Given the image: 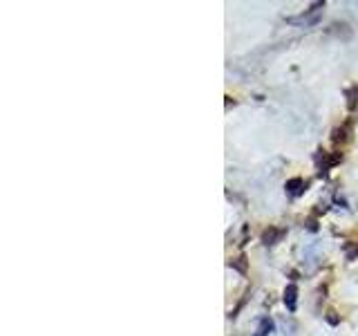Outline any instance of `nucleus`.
Instances as JSON below:
<instances>
[{
  "label": "nucleus",
  "mask_w": 358,
  "mask_h": 336,
  "mask_svg": "<svg viewBox=\"0 0 358 336\" xmlns=\"http://www.w3.org/2000/svg\"><path fill=\"white\" fill-rule=\"evenodd\" d=\"M271 330H273V323L268 321V318H262V321H260V327H258V332H255V336H267Z\"/></svg>",
  "instance_id": "4"
},
{
  "label": "nucleus",
  "mask_w": 358,
  "mask_h": 336,
  "mask_svg": "<svg viewBox=\"0 0 358 336\" xmlns=\"http://www.w3.org/2000/svg\"><path fill=\"white\" fill-rule=\"evenodd\" d=\"M282 233H284L282 228H268V231H264V235H262L264 244H273L277 237H282Z\"/></svg>",
  "instance_id": "2"
},
{
  "label": "nucleus",
  "mask_w": 358,
  "mask_h": 336,
  "mask_svg": "<svg viewBox=\"0 0 358 336\" xmlns=\"http://www.w3.org/2000/svg\"><path fill=\"white\" fill-rule=\"evenodd\" d=\"M295 296H298V289H295V285H289L284 289V305L289 309H295Z\"/></svg>",
  "instance_id": "1"
},
{
  "label": "nucleus",
  "mask_w": 358,
  "mask_h": 336,
  "mask_svg": "<svg viewBox=\"0 0 358 336\" xmlns=\"http://www.w3.org/2000/svg\"><path fill=\"white\" fill-rule=\"evenodd\" d=\"M302 188H304V182H302V179H289V182H286V191H291L293 195L302 193Z\"/></svg>",
  "instance_id": "3"
}]
</instances>
